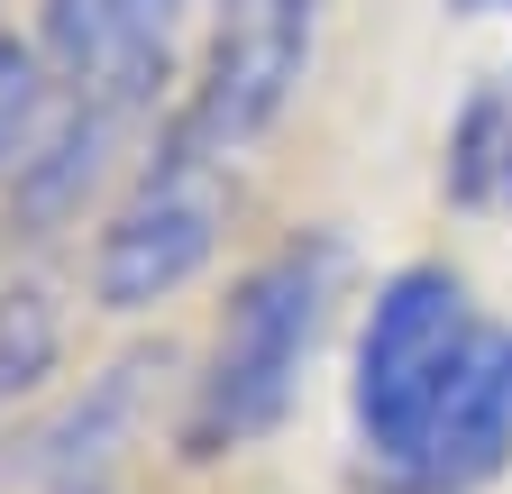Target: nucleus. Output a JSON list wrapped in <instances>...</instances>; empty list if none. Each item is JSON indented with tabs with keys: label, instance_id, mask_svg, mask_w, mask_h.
Wrapping results in <instances>:
<instances>
[{
	"label": "nucleus",
	"instance_id": "nucleus-1",
	"mask_svg": "<svg viewBox=\"0 0 512 494\" xmlns=\"http://www.w3.org/2000/svg\"><path fill=\"white\" fill-rule=\"evenodd\" d=\"M330 284H339V238H293L256 266L220 321L211 348V376L202 403H192V449H247L256 430H275L293 385H302V357L320 339V312H330Z\"/></svg>",
	"mask_w": 512,
	"mask_h": 494
},
{
	"label": "nucleus",
	"instance_id": "nucleus-2",
	"mask_svg": "<svg viewBox=\"0 0 512 494\" xmlns=\"http://www.w3.org/2000/svg\"><path fill=\"white\" fill-rule=\"evenodd\" d=\"M476 339H485V321L467 312V284L448 266H403L375 293L366 339H357V430H366V458L384 476L403 467V449L421 440L439 394L458 385Z\"/></svg>",
	"mask_w": 512,
	"mask_h": 494
},
{
	"label": "nucleus",
	"instance_id": "nucleus-3",
	"mask_svg": "<svg viewBox=\"0 0 512 494\" xmlns=\"http://www.w3.org/2000/svg\"><path fill=\"white\" fill-rule=\"evenodd\" d=\"M211 247H220V156L174 138L147 165V183L119 202V220L101 229L92 284H101L110 312H147V302H165L202 275Z\"/></svg>",
	"mask_w": 512,
	"mask_h": 494
},
{
	"label": "nucleus",
	"instance_id": "nucleus-4",
	"mask_svg": "<svg viewBox=\"0 0 512 494\" xmlns=\"http://www.w3.org/2000/svg\"><path fill=\"white\" fill-rule=\"evenodd\" d=\"M311 28H320V0H229L211 74H202L174 138L202 156H238L247 138H266L311 65Z\"/></svg>",
	"mask_w": 512,
	"mask_h": 494
},
{
	"label": "nucleus",
	"instance_id": "nucleus-5",
	"mask_svg": "<svg viewBox=\"0 0 512 494\" xmlns=\"http://www.w3.org/2000/svg\"><path fill=\"white\" fill-rule=\"evenodd\" d=\"M174 10L183 0H46V46H55V65L83 83V101L119 110V101H138L165 74Z\"/></svg>",
	"mask_w": 512,
	"mask_h": 494
},
{
	"label": "nucleus",
	"instance_id": "nucleus-6",
	"mask_svg": "<svg viewBox=\"0 0 512 494\" xmlns=\"http://www.w3.org/2000/svg\"><path fill=\"white\" fill-rule=\"evenodd\" d=\"M55 339H64V321H55V302L37 284H10V293H0V403H19V394L46 385Z\"/></svg>",
	"mask_w": 512,
	"mask_h": 494
},
{
	"label": "nucleus",
	"instance_id": "nucleus-7",
	"mask_svg": "<svg viewBox=\"0 0 512 494\" xmlns=\"http://www.w3.org/2000/svg\"><path fill=\"white\" fill-rule=\"evenodd\" d=\"M37 129H46V65H37V46L0 37V174L28 165Z\"/></svg>",
	"mask_w": 512,
	"mask_h": 494
},
{
	"label": "nucleus",
	"instance_id": "nucleus-8",
	"mask_svg": "<svg viewBox=\"0 0 512 494\" xmlns=\"http://www.w3.org/2000/svg\"><path fill=\"white\" fill-rule=\"evenodd\" d=\"M138 376H147V366H110V376H101V394H92V412H74V421H64L55 440H46V449H55V458H46L55 476H74V467H92V458H101V430H110V421L128 412Z\"/></svg>",
	"mask_w": 512,
	"mask_h": 494
},
{
	"label": "nucleus",
	"instance_id": "nucleus-9",
	"mask_svg": "<svg viewBox=\"0 0 512 494\" xmlns=\"http://www.w3.org/2000/svg\"><path fill=\"white\" fill-rule=\"evenodd\" d=\"M458 10H476V19H485V10H512V0H458Z\"/></svg>",
	"mask_w": 512,
	"mask_h": 494
},
{
	"label": "nucleus",
	"instance_id": "nucleus-10",
	"mask_svg": "<svg viewBox=\"0 0 512 494\" xmlns=\"http://www.w3.org/2000/svg\"><path fill=\"white\" fill-rule=\"evenodd\" d=\"M503 183H512V129H503Z\"/></svg>",
	"mask_w": 512,
	"mask_h": 494
},
{
	"label": "nucleus",
	"instance_id": "nucleus-11",
	"mask_svg": "<svg viewBox=\"0 0 512 494\" xmlns=\"http://www.w3.org/2000/svg\"><path fill=\"white\" fill-rule=\"evenodd\" d=\"M220 10H229V0H220Z\"/></svg>",
	"mask_w": 512,
	"mask_h": 494
}]
</instances>
